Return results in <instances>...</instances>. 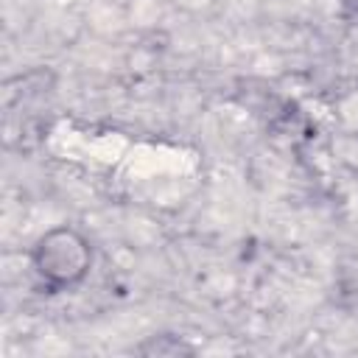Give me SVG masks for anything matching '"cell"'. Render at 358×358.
Instances as JSON below:
<instances>
[{
  "label": "cell",
  "instance_id": "2",
  "mask_svg": "<svg viewBox=\"0 0 358 358\" xmlns=\"http://www.w3.org/2000/svg\"><path fill=\"white\" fill-rule=\"evenodd\" d=\"M134 352L145 355V358H185V355H196V347L185 336L157 333V336H148L145 341H140L134 347Z\"/></svg>",
  "mask_w": 358,
  "mask_h": 358
},
{
  "label": "cell",
  "instance_id": "1",
  "mask_svg": "<svg viewBox=\"0 0 358 358\" xmlns=\"http://www.w3.org/2000/svg\"><path fill=\"white\" fill-rule=\"evenodd\" d=\"M28 260L36 280L50 294H62V291H76L78 285L87 282L95 263V252L81 229L70 224H59L45 229L31 243Z\"/></svg>",
  "mask_w": 358,
  "mask_h": 358
},
{
  "label": "cell",
  "instance_id": "3",
  "mask_svg": "<svg viewBox=\"0 0 358 358\" xmlns=\"http://www.w3.org/2000/svg\"><path fill=\"white\" fill-rule=\"evenodd\" d=\"M341 6L350 17H358V0H341Z\"/></svg>",
  "mask_w": 358,
  "mask_h": 358
}]
</instances>
